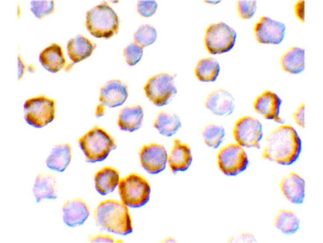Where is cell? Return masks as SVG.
<instances>
[{
	"mask_svg": "<svg viewBox=\"0 0 323 243\" xmlns=\"http://www.w3.org/2000/svg\"><path fill=\"white\" fill-rule=\"evenodd\" d=\"M301 150V140L296 130L290 125H283L267 137L262 157L279 164L290 165L297 160Z\"/></svg>",
	"mask_w": 323,
	"mask_h": 243,
	"instance_id": "1",
	"label": "cell"
},
{
	"mask_svg": "<svg viewBox=\"0 0 323 243\" xmlns=\"http://www.w3.org/2000/svg\"><path fill=\"white\" fill-rule=\"evenodd\" d=\"M94 217L97 225L103 230L121 235L133 232L128 209L122 202L113 200L100 202L94 212Z\"/></svg>",
	"mask_w": 323,
	"mask_h": 243,
	"instance_id": "2",
	"label": "cell"
},
{
	"mask_svg": "<svg viewBox=\"0 0 323 243\" xmlns=\"http://www.w3.org/2000/svg\"><path fill=\"white\" fill-rule=\"evenodd\" d=\"M79 146L88 162H100L115 149L113 137L101 127L95 126L79 139Z\"/></svg>",
	"mask_w": 323,
	"mask_h": 243,
	"instance_id": "3",
	"label": "cell"
},
{
	"mask_svg": "<svg viewBox=\"0 0 323 243\" xmlns=\"http://www.w3.org/2000/svg\"><path fill=\"white\" fill-rule=\"evenodd\" d=\"M86 27L93 36L108 39L118 32V17L114 10L104 2L87 11Z\"/></svg>",
	"mask_w": 323,
	"mask_h": 243,
	"instance_id": "4",
	"label": "cell"
},
{
	"mask_svg": "<svg viewBox=\"0 0 323 243\" xmlns=\"http://www.w3.org/2000/svg\"><path fill=\"white\" fill-rule=\"evenodd\" d=\"M118 191L123 204L137 208L144 206L149 201L151 187L144 177L132 173L120 180Z\"/></svg>",
	"mask_w": 323,
	"mask_h": 243,
	"instance_id": "5",
	"label": "cell"
},
{
	"mask_svg": "<svg viewBox=\"0 0 323 243\" xmlns=\"http://www.w3.org/2000/svg\"><path fill=\"white\" fill-rule=\"evenodd\" d=\"M23 108L25 121L36 128L46 125L55 118V102L44 95L28 99Z\"/></svg>",
	"mask_w": 323,
	"mask_h": 243,
	"instance_id": "6",
	"label": "cell"
},
{
	"mask_svg": "<svg viewBox=\"0 0 323 243\" xmlns=\"http://www.w3.org/2000/svg\"><path fill=\"white\" fill-rule=\"evenodd\" d=\"M235 30L223 22L209 25L205 32L204 42L207 51L216 55L229 52L235 46Z\"/></svg>",
	"mask_w": 323,
	"mask_h": 243,
	"instance_id": "7",
	"label": "cell"
},
{
	"mask_svg": "<svg viewBox=\"0 0 323 243\" xmlns=\"http://www.w3.org/2000/svg\"><path fill=\"white\" fill-rule=\"evenodd\" d=\"M144 91L148 98L157 107L167 105L177 92L173 77L166 73L157 74L149 79Z\"/></svg>",
	"mask_w": 323,
	"mask_h": 243,
	"instance_id": "8",
	"label": "cell"
},
{
	"mask_svg": "<svg viewBox=\"0 0 323 243\" xmlns=\"http://www.w3.org/2000/svg\"><path fill=\"white\" fill-rule=\"evenodd\" d=\"M218 166L227 176H236L247 167L248 160L242 147L238 143L230 144L222 148L218 153Z\"/></svg>",
	"mask_w": 323,
	"mask_h": 243,
	"instance_id": "9",
	"label": "cell"
},
{
	"mask_svg": "<svg viewBox=\"0 0 323 243\" xmlns=\"http://www.w3.org/2000/svg\"><path fill=\"white\" fill-rule=\"evenodd\" d=\"M233 134L237 143L242 147L259 148L263 136L262 125L256 119L244 116L236 122Z\"/></svg>",
	"mask_w": 323,
	"mask_h": 243,
	"instance_id": "10",
	"label": "cell"
},
{
	"mask_svg": "<svg viewBox=\"0 0 323 243\" xmlns=\"http://www.w3.org/2000/svg\"><path fill=\"white\" fill-rule=\"evenodd\" d=\"M128 96L127 88L121 81L112 80L107 82L100 89L99 104L95 112L96 117L103 115L105 106L114 108L121 106L126 101Z\"/></svg>",
	"mask_w": 323,
	"mask_h": 243,
	"instance_id": "11",
	"label": "cell"
},
{
	"mask_svg": "<svg viewBox=\"0 0 323 243\" xmlns=\"http://www.w3.org/2000/svg\"><path fill=\"white\" fill-rule=\"evenodd\" d=\"M139 156L142 166L150 174H158L166 167L167 153L162 145L157 143L145 145L141 149Z\"/></svg>",
	"mask_w": 323,
	"mask_h": 243,
	"instance_id": "12",
	"label": "cell"
},
{
	"mask_svg": "<svg viewBox=\"0 0 323 243\" xmlns=\"http://www.w3.org/2000/svg\"><path fill=\"white\" fill-rule=\"evenodd\" d=\"M286 26L282 22L263 16L255 24L254 33L259 43L279 44L283 41Z\"/></svg>",
	"mask_w": 323,
	"mask_h": 243,
	"instance_id": "13",
	"label": "cell"
},
{
	"mask_svg": "<svg viewBox=\"0 0 323 243\" xmlns=\"http://www.w3.org/2000/svg\"><path fill=\"white\" fill-rule=\"evenodd\" d=\"M282 103V100L276 94L267 90L256 99L253 107L254 110L265 119L283 123L284 120L279 116Z\"/></svg>",
	"mask_w": 323,
	"mask_h": 243,
	"instance_id": "14",
	"label": "cell"
},
{
	"mask_svg": "<svg viewBox=\"0 0 323 243\" xmlns=\"http://www.w3.org/2000/svg\"><path fill=\"white\" fill-rule=\"evenodd\" d=\"M205 107L216 115L228 116L234 111L235 100L228 91L219 89L208 96L205 102Z\"/></svg>",
	"mask_w": 323,
	"mask_h": 243,
	"instance_id": "15",
	"label": "cell"
},
{
	"mask_svg": "<svg viewBox=\"0 0 323 243\" xmlns=\"http://www.w3.org/2000/svg\"><path fill=\"white\" fill-rule=\"evenodd\" d=\"M63 221L70 227L82 225L89 215L86 203L78 198L66 201L63 204Z\"/></svg>",
	"mask_w": 323,
	"mask_h": 243,
	"instance_id": "16",
	"label": "cell"
},
{
	"mask_svg": "<svg viewBox=\"0 0 323 243\" xmlns=\"http://www.w3.org/2000/svg\"><path fill=\"white\" fill-rule=\"evenodd\" d=\"M167 161L173 173L186 171L192 161L190 148L187 144L175 139Z\"/></svg>",
	"mask_w": 323,
	"mask_h": 243,
	"instance_id": "17",
	"label": "cell"
},
{
	"mask_svg": "<svg viewBox=\"0 0 323 243\" xmlns=\"http://www.w3.org/2000/svg\"><path fill=\"white\" fill-rule=\"evenodd\" d=\"M281 190L284 196L291 203L301 204L305 198V182L296 173L292 172L284 177L280 183Z\"/></svg>",
	"mask_w": 323,
	"mask_h": 243,
	"instance_id": "18",
	"label": "cell"
},
{
	"mask_svg": "<svg viewBox=\"0 0 323 243\" xmlns=\"http://www.w3.org/2000/svg\"><path fill=\"white\" fill-rule=\"evenodd\" d=\"M39 61L43 67L53 73L63 68L66 63L62 49L56 43H52L42 51Z\"/></svg>",
	"mask_w": 323,
	"mask_h": 243,
	"instance_id": "19",
	"label": "cell"
},
{
	"mask_svg": "<svg viewBox=\"0 0 323 243\" xmlns=\"http://www.w3.org/2000/svg\"><path fill=\"white\" fill-rule=\"evenodd\" d=\"M95 45L87 38L78 35L69 40L67 49L70 59L74 63L79 62L91 55Z\"/></svg>",
	"mask_w": 323,
	"mask_h": 243,
	"instance_id": "20",
	"label": "cell"
},
{
	"mask_svg": "<svg viewBox=\"0 0 323 243\" xmlns=\"http://www.w3.org/2000/svg\"><path fill=\"white\" fill-rule=\"evenodd\" d=\"M119 173L112 167H105L98 171L94 176L95 187L101 195L114 191L119 182Z\"/></svg>",
	"mask_w": 323,
	"mask_h": 243,
	"instance_id": "21",
	"label": "cell"
},
{
	"mask_svg": "<svg viewBox=\"0 0 323 243\" xmlns=\"http://www.w3.org/2000/svg\"><path fill=\"white\" fill-rule=\"evenodd\" d=\"M33 192L36 203L44 199H55L57 195V181L51 174H40L35 179Z\"/></svg>",
	"mask_w": 323,
	"mask_h": 243,
	"instance_id": "22",
	"label": "cell"
},
{
	"mask_svg": "<svg viewBox=\"0 0 323 243\" xmlns=\"http://www.w3.org/2000/svg\"><path fill=\"white\" fill-rule=\"evenodd\" d=\"M143 117V110L140 106L125 107L119 114L118 125L122 130L133 132L140 128Z\"/></svg>",
	"mask_w": 323,
	"mask_h": 243,
	"instance_id": "23",
	"label": "cell"
},
{
	"mask_svg": "<svg viewBox=\"0 0 323 243\" xmlns=\"http://www.w3.org/2000/svg\"><path fill=\"white\" fill-rule=\"evenodd\" d=\"M71 153V147L68 143L55 146L46 159L47 166L57 172L64 171L70 162Z\"/></svg>",
	"mask_w": 323,
	"mask_h": 243,
	"instance_id": "24",
	"label": "cell"
},
{
	"mask_svg": "<svg viewBox=\"0 0 323 243\" xmlns=\"http://www.w3.org/2000/svg\"><path fill=\"white\" fill-rule=\"evenodd\" d=\"M305 50L293 47L284 54L281 58V65L286 72L297 74L305 69Z\"/></svg>",
	"mask_w": 323,
	"mask_h": 243,
	"instance_id": "25",
	"label": "cell"
},
{
	"mask_svg": "<svg viewBox=\"0 0 323 243\" xmlns=\"http://www.w3.org/2000/svg\"><path fill=\"white\" fill-rule=\"evenodd\" d=\"M220 71V66L215 59L209 57L200 59L196 64L195 74L198 80L203 82H214Z\"/></svg>",
	"mask_w": 323,
	"mask_h": 243,
	"instance_id": "26",
	"label": "cell"
},
{
	"mask_svg": "<svg viewBox=\"0 0 323 243\" xmlns=\"http://www.w3.org/2000/svg\"><path fill=\"white\" fill-rule=\"evenodd\" d=\"M181 126L179 118L175 114L160 113L154 122V126L159 133L165 136L175 134Z\"/></svg>",
	"mask_w": 323,
	"mask_h": 243,
	"instance_id": "27",
	"label": "cell"
},
{
	"mask_svg": "<svg viewBox=\"0 0 323 243\" xmlns=\"http://www.w3.org/2000/svg\"><path fill=\"white\" fill-rule=\"evenodd\" d=\"M300 220L293 212L287 210L279 211L275 218V227L282 233L292 235L300 228Z\"/></svg>",
	"mask_w": 323,
	"mask_h": 243,
	"instance_id": "28",
	"label": "cell"
},
{
	"mask_svg": "<svg viewBox=\"0 0 323 243\" xmlns=\"http://www.w3.org/2000/svg\"><path fill=\"white\" fill-rule=\"evenodd\" d=\"M223 127L215 124H210L203 129L202 136L205 144L213 148H217L222 143L225 136Z\"/></svg>",
	"mask_w": 323,
	"mask_h": 243,
	"instance_id": "29",
	"label": "cell"
},
{
	"mask_svg": "<svg viewBox=\"0 0 323 243\" xmlns=\"http://www.w3.org/2000/svg\"><path fill=\"white\" fill-rule=\"evenodd\" d=\"M136 44L143 48L154 43L157 37L156 29L151 25L141 26L134 34Z\"/></svg>",
	"mask_w": 323,
	"mask_h": 243,
	"instance_id": "30",
	"label": "cell"
},
{
	"mask_svg": "<svg viewBox=\"0 0 323 243\" xmlns=\"http://www.w3.org/2000/svg\"><path fill=\"white\" fill-rule=\"evenodd\" d=\"M30 10L36 18L40 19L51 13L54 8L53 0H31Z\"/></svg>",
	"mask_w": 323,
	"mask_h": 243,
	"instance_id": "31",
	"label": "cell"
},
{
	"mask_svg": "<svg viewBox=\"0 0 323 243\" xmlns=\"http://www.w3.org/2000/svg\"><path fill=\"white\" fill-rule=\"evenodd\" d=\"M143 54V48L136 43H131L124 50L126 61L131 66L135 65L141 60Z\"/></svg>",
	"mask_w": 323,
	"mask_h": 243,
	"instance_id": "32",
	"label": "cell"
},
{
	"mask_svg": "<svg viewBox=\"0 0 323 243\" xmlns=\"http://www.w3.org/2000/svg\"><path fill=\"white\" fill-rule=\"evenodd\" d=\"M256 8L255 0H239L237 3L238 13L242 19L252 18L256 12Z\"/></svg>",
	"mask_w": 323,
	"mask_h": 243,
	"instance_id": "33",
	"label": "cell"
},
{
	"mask_svg": "<svg viewBox=\"0 0 323 243\" xmlns=\"http://www.w3.org/2000/svg\"><path fill=\"white\" fill-rule=\"evenodd\" d=\"M158 4L155 0H140L137 4L139 14L146 17L152 16L156 12Z\"/></svg>",
	"mask_w": 323,
	"mask_h": 243,
	"instance_id": "34",
	"label": "cell"
},
{
	"mask_svg": "<svg viewBox=\"0 0 323 243\" xmlns=\"http://www.w3.org/2000/svg\"><path fill=\"white\" fill-rule=\"evenodd\" d=\"M305 105L303 103L294 113L293 117L296 124L302 127H304L305 122Z\"/></svg>",
	"mask_w": 323,
	"mask_h": 243,
	"instance_id": "35",
	"label": "cell"
},
{
	"mask_svg": "<svg viewBox=\"0 0 323 243\" xmlns=\"http://www.w3.org/2000/svg\"><path fill=\"white\" fill-rule=\"evenodd\" d=\"M231 242H247L253 243L256 242L254 237L250 234H242L236 237H233L231 240Z\"/></svg>",
	"mask_w": 323,
	"mask_h": 243,
	"instance_id": "36",
	"label": "cell"
},
{
	"mask_svg": "<svg viewBox=\"0 0 323 243\" xmlns=\"http://www.w3.org/2000/svg\"><path fill=\"white\" fill-rule=\"evenodd\" d=\"M91 243H113L114 240L109 235H97L90 238Z\"/></svg>",
	"mask_w": 323,
	"mask_h": 243,
	"instance_id": "37",
	"label": "cell"
},
{
	"mask_svg": "<svg viewBox=\"0 0 323 243\" xmlns=\"http://www.w3.org/2000/svg\"><path fill=\"white\" fill-rule=\"evenodd\" d=\"M305 1H300L295 6V13L297 17L302 22H304Z\"/></svg>",
	"mask_w": 323,
	"mask_h": 243,
	"instance_id": "38",
	"label": "cell"
}]
</instances>
